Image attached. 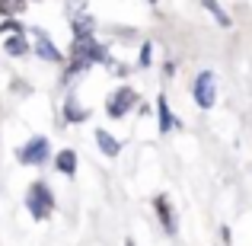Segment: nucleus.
Masks as SVG:
<instances>
[{
  "label": "nucleus",
  "mask_w": 252,
  "mask_h": 246,
  "mask_svg": "<svg viewBox=\"0 0 252 246\" xmlns=\"http://www.w3.org/2000/svg\"><path fill=\"white\" fill-rule=\"evenodd\" d=\"M70 61H83V64H109V51L105 45L96 42V35H74L70 45Z\"/></svg>",
  "instance_id": "obj_1"
},
{
  "label": "nucleus",
  "mask_w": 252,
  "mask_h": 246,
  "mask_svg": "<svg viewBox=\"0 0 252 246\" xmlns=\"http://www.w3.org/2000/svg\"><path fill=\"white\" fill-rule=\"evenodd\" d=\"M26 208H29V214L35 217V221H45V217L55 211V195H51V189L45 185V179H38V182L29 185V192H26Z\"/></svg>",
  "instance_id": "obj_2"
},
{
  "label": "nucleus",
  "mask_w": 252,
  "mask_h": 246,
  "mask_svg": "<svg viewBox=\"0 0 252 246\" xmlns=\"http://www.w3.org/2000/svg\"><path fill=\"white\" fill-rule=\"evenodd\" d=\"M51 157V144H48V138H32V141H26L23 147L16 150V160L23 163V166H42L45 160Z\"/></svg>",
  "instance_id": "obj_3"
},
{
  "label": "nucleus",
  "mask_w": 252,
  "mask_h": 246,
  "mask_svg": "<svg viewBox=\"0 0 252 246\" xmlns=\"http://www.w3.org/2000/svg\"><path fill=\"white\" fill-rule=\"evenodd\" d=\"M191 96L201 109H214V99H217V77L214 70H201L191 83Z\"/></svg>",
  "instance_id": "obj_4"
},
{
  "label": "nucleus",
  "mask_w": 252,
  "mask_h": 246,
  "mask_svg": "<svg viewBox=\"0 0 252 246\" xmlns=\"http://www.w3.org/2000/svg\"><path fill=\"white\" fill-rule=\"evenodd\" d=\"M131 105H137V93L131 86H118L109 96V103H105V112H109V118H122L131 112Z\"/></svg>",
  "instance_id": "obj_5"
},
{
  "label": "nucleus",
  "mask_w": 252,
  "mask_h": 246,
  "mask_svg": "<svg viewBox=\"0 0 252 246\" xmlns=\"http://www.w3.org/2000/svg\"><path fill=\"white\" fill-rule=\"evenodd\" d=\"M154 208H157V217H160L163 230H166L169 237H176V234H179V221H176V211H172L169 198H166V195H157V198H154Z\"/></svg>",
  "instance_id": "obj_6"
},
{
  "label": "nucleus",
  "mask_w": 252,
  "mask_h": 246,
  "mask_svg": "<svg viewBox=\"0 0 252 246\" xmlns=\"http://www.w3.org/2000/svg\"><path fill=\"white\" fill-rule=\"evenodd\" d=\"M32 35H35V55H38V58H45V61H51V64L64 61V55L58 51V45L51 42L48 35H45V29H32Z\"/></svg>",
  "instance_id": "obj_7"
},
{
  "label": "nucleus",
  "mask_w": 252,
  "mask_h": 246,
  "mask_svg": "<svg viewBox=\"0 0 252 246\" xmlns=\"http://www.w3.org/2000/svg\"><path fill=\"white\" fill-rule=\"evenodd\" d=\"M86 115H90V112H86L83 105L77 103V96L70 93V96L64 99V118H67L70 125H80V122H86Z\"/></svg>",
  "instance_id": "obj_8"
},
{
  "label": "nucleus",
  "mask_w": 252,
  "mask_h": 246,
  "mask_svg": "<svg viewBox=\"0 0 252 246\" xmlns=\"http://www.w3.org/2000/svg\"><path fill=\"white\" fill-rule=\"evenodd\" d=\"M3 51H6L10 58H23L26 51H29V42H26V35H23V32H13V35H6Z\"/></svg>",
  "instance_id": "obj_9"
},
{
  "label": "nucleus",
  "mask_w": 252,
  "mask_h": 246,
  "mask_svg": "<svg viewBox=\"0 0 252 246\" xmlns=\"http://www.w3.org/2000/svg\"><path fill=\"white\" fill-rule=\"evenodd\" d=\"M96 144L102 147V154H105V157H118V154H122V144H118L105 128H96Z\"/></svg>",
  "instance_id": "obj_10"
},
{
  "label": "nucleus",
  "mask_w": 252,
  "mask_h": 246,
  "mask_svg": "<svg viewBox=\"0 0 252 246\" xmlns=\"http://www.w3.org/2000/svg\"><path fill=\"white\" fill-rule=\"evenodd\" d=\"M157 112H160V131H163V135H169V131L176 128L179 122L172 118V112H169V105H166V96H163V93L157 96Z\"/></svg>",
  "instance_id": "obj_11"
},
{
  "label": "nucleus",
  "mask_w": 252,
  "mask_h": 246,
  "mask_svg": "<svg viewBox=\"0 0 252 246\" xmlns=\"http://www.w3.org/2000/svg\"><path fill=\"white\" fill-rule=\"evenodd\" d=\"M55 166L64 173V176H74V173H77V154H74L70 147H67V150H61V154L55 157Z\"/></svg>",
  "instance_id": "obj_12"
},
{
  "label": "nucleus",
  "mask_w": 252,
  "mask_h": 246,
  "mask_svg": "<svg viewBox=\"0 0 252 246\" xmlns=\"http://www.w3.org/2000/svg\"><path fill=\"white\" fill-rule=\"evenodd\" d=\"M26 10V0H0V16H19Z\"/></svg>",
  "instance_id": "obj_13"
},
{
  "label": "nucleus",
  "mask_w": 252,
  "mask_h": 246,
  "mask_svg": "<svg viewBox=\"0 0 252 246\" xmlns=\"http://www.w3.org/2000/svg\"><path fill=\"white\" fill-rule=\"evenodd\" d=\"M201 6H204V10H208V13H211V16H214V19H217V23H220V26H223V29H227V26H230V16H227V13H223V10H220V6H217V0H201Z\"/></svg>",
  "instance_id": "obj_14"
},
{
  "label": "nucleus",
  "mask_w": 252,
  "mask_h": 246,
  "mask_svg": "<svg viewBox=\"0 0 252 246\" xmlns=\"http://www.w3.org/2000/svg\"><path fill=\"white\" fill-rule=\"evenodd\" d=\"M13 32H26V26L19 23V19H13V16H6L3 23H0V35H13Z\"/></svg>",
  "instance_id": "obj_15"
},
{
  "label": "nucleus",
  "mask_w": 252,
  "mask_h": 246,
  "mask_svg": "<svg viewBox=\"0 0 252 246\" xmlns=\"http://www.w3.org/2000/svg\"><path fill=\"white\" fill-rule=\"evenodd\" d=\"M67 16H70V19L86 16V0H67Z\"/></svg>",
  "instance_id": "obj_16"
},
{
  "label": "nucleus",
  "mask_w": 252,
  "mask_h": 246,
  "mask_svg": "<svg viewBox=\"0 0 252 246\" xmlns=\"http://www.w3.org/2000/svg\"><path fill=\"white\" fill-rule=\"evenodd\" d=\"M141 64H144V68H147V64H150V42H147V45H144V48H141Z\"/></svg>",
  "instance_id": "obj_17"
},
{
  "label": "nucleus",
  "mask_w": 252,
  "mask_h": 246,
  "mask_svg": "<svg viewBox=\"0 0 252 246\" xmlns=\"http://www.w3.org/2000/svg\"><path fill=\"white\" fill-rule=\"evenodd\" d=\"M125 246H134V243H131V240H128V243H125Z\"/></svg>",
  "instance_id": "obj_18"
}]
</instances>
